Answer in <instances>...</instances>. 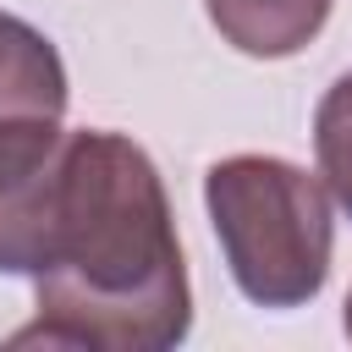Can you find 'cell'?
<instances>
[{
  "label": "cell",
  "mask_w": 352,
  "mask_h": 352,
  "mask_svg": "<svg viewBox=\"0 0 352 352\" xmlns=\"http://www.w3.org/2000/svg\"><path fill=\"white\" fill-rule=\"evenodd\" d=\"M33 324L11 346L165 352L192 330L187 264L154 160L104 126L66 132L50 253L33 275Z\"/></svg>",
  "instance_id": "cell-1"
},
{
  "label": "cell",
  "mask_w": 352,
  "mask_h": 352,
  "mask_svg": "<svg viewBox=\"0 0 352 352\" xmlns=\"http://www.w3.org/2000/svg\"><path fill=\"white\" fill-rule=\"evenodd\" d=\"M314 154H319V176H324L330 198L352 214V72H341L319 99Z\"/></svg>",
  "instance_id": "cell-5"
},
{
  "label": "cell",
  "mask_w": 352,
  "mask_h": 352,
  "mask_svg": "<svg viewBox=\"0 0 352 352\" xmlns=\"http://www.w3.org/2000/svg\"><path fill=\"white\" fill-rule=\"evenodd\" d=\"M66 116V66L55 44L0 11V126H33V121H60Z\"/></svg>",
  "instance_id": "cell-3"
},
{
  "label": "cell",
  "mask_w": 352,
  "mask_h": 352,
  "mask_svg": "<svg viewBox=\"0 0 352 352\" xmlns=\"http://www.w3.org/2000/svg\"><path fill=\"white\" fill-rule=\"evenodd\" d=\"M226 270L258 308H302L330 280V187L275 154H231L204 176Z\"/></svg>",
  "instance_id": "cell-2"
},
{
  "label": "cell",
  "mask_w": 352,
  "mask_h": 352,
  "mask_svg": "<svg viewBox=\"0 0 352 352\" xmlns=\"http://www.w3.org/2000/svg\"><path fill=\"white\" fill-rule=\"evenodd\" d=\"M346 336H352V292H346Z\"/></svg>",
  "instance_id": "cell-6"
},
{
  "label": "cell",
  "mask_w": 352,
  "mask_h": 352,
  "mask_svg": "<svg viewBox=\"0 0 352 352\" xmlns=\"http://www.w3.org/2000/svg\"><path fill=\"white\" fill-rule=\"evenodd\" d=\"M336 0H204L220 38L253 60H286L319 38Z\"/></svg>",
  "instance_id": "cell-4"
}]
</instances>
